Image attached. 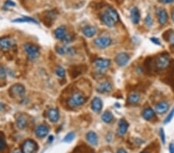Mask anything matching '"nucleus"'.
Instances as JSON below:
<instances>
[{
	"label": "nucleus",
	"instance_id": "5701e85b",
	"mask_svg": "<svg viewBox=\"0 0 174 153\" xmlns=\"http://www.w3.org/2000/svg\"><path fill=\"white\" fill-rule=\"evenodd\" d=\"M17 125L19 129H24L27 125V120L25 116L21 115L17 120Z\"/></svg>",
	"mask_w": 174,
	"mask_h": 153
},
{
	"label": "nucleus",
	"instance_id": "a878e982",
	"mask_svg": "<svg viewBox=\"0 0 174 153\" xmlns=\"http://www.w3.org/2000/svg\"><path fill=\"white\" fill-rule=\"evenodd\" d=\"M101 118L105 123H111L113 120V115L110 112H105L101 116Z\"/></svg>",
	"mask_w": 174,
	"mask_h": 153
},
{
	"label": "nucleus",
	"instance_id": "4468645a",
	"mask_svg": "<svg viewBox=\"0 0 174 153\" xmlns=\"http://www.w3.org/2000/svg\"><path fill=\"white\" fill-rule=\"evenodd\" d=\"M54 34H55V37L60 40L64 41L65 38L67 36V33H66V29L64 26H60L58 27L54 31Z\"/></svg>",
	"mask_w": 174,
	"mask_h": 153
},
{
	"label": "nucleus",
	"instance_id": "ea45409f",
	"mask_svg": "<svg viewBox=\"0 0 174 153\" xmlns=\"http://www.w3.org/2000/svg\"><path fill=\"white\" fill-rule=\"evenodd\" d=\"M53 140H54V136L53 135H51V136L49 137V139H48V142H52Z\"/></svg>",
	"mask_w": 174,
	"mask_h": 153
},
{
	"label": "nucleus",
	"instance_id": "2f4dec72",
	"mask_svg": "<svg viewBox=\"0 0 174 153\" xmlns=\"http://www.w3.org/2000/svg\"><path fill=\"white\" fill-rule=\"evenodd\" d=\"M145 22H146V24L148 26H152V19L149 14L146 17V19H145Z\"/></svg>",
	"mask_w": 174,
	"mask_h": 153
},
{
	"label": "nucleus",
	"instance_id": "7ed1b4c3",
	"mask_svg": "<svg viewBox=\"0 0 174 153\" xmlns=\"http://www.w3.org/2000/svg\"><path fill=\"white\" fill-rule=\"evenodd\" d=\"M23 48L25 52L27 53V56H28L29 60H36L39 57L40 50H39L38 46H36V45L27 43L26 44H24Z\"/></svg>",
	"mask_w": 174,
	"mask_h": 153
},
{
	"label": "nucleus",
	"instance_id": "37998d69",
	"mask_svg": "<svg viewBox=\"0 0 174 153\" xmlns=\"http://www.w3.org/2000/svg\"><path fill=\"white\" fill-rule=\"evenodd\" d=\"M13 153H22V152H19V151H15Z\"/></svg>",
	"mask_w": 174,
	"mask_h": 153
},
{
	"label": "nucleus",
	"instance_id": "c756f323",
	"mask_svg": "<svg viewBox=\"0 0 174 153\" xmlns=\"http://www.w3.org/2000/svg\"><path fill=\"white\" fill-rule=\"evenodd\" d=\"M173 116H174V108L172 109L171 112H170V113L168 114V115L167 116V117H166L165 120H164V123H165V124L169 123V122H170V121L173 119Z\"/></svg>",
	"mask_w": 174,
	"mask_h": 153
},
{
	"label": "nucleus",
	"instance_id": "2eb2a0df",
	"mask_svg": "<svg viewBox=\"0 0 174 153\" xmlns=\"http://www.w3.org/2000/svg\"><path fill=\"white\" fill-rule=\"evenodd\" d=\"M169 109V104L167 101H161L156 106V112L159 115L164 114Z\"/></svg>",
	"mask_w": 174,
	"mask_h": 153
},
{
	"label": "nucleus",
	"instance_id": "412c9836",
	"mask_svg": "<svg viewBox=\"0 0 174 153\" xmlns=\"http://www.w3.org/2000/svg\"><path fill=\"white\" fill-rule=\"evenodd\" d=\"M87 140L93 146H97L98 142V135L94 131H89L86 135Z\"/></svg>",
	"mask_w": 174,
	"mask_h": 153
},
{
	"label": "nucleus",
	"instance_id": "aec40b11",
	"mask_svg": "<svg viewBox=\"0 0 174 153\" xmlns=\"http://www.w3.org/2000/svg\"><path fill=\"white\" fill-rule=\"evenodd\" d=\"M131 19L133 23L138 24L140 20V12L138 8L134 7L131 9Z\"/></svg>",
	"mask_w": 174,
	"mask_h": 153
},
{
	"label": "nucleus",
	"instance_id": "58836bf2",
	"mask_svg": "<svg viewBox=\"0 0 174 153\" xmlns=\"http://www.w3.org/2000/svg\"><path fill=\"white\" fill-rule=\"evenodd\" d=\"M163 3H171L174 2V0H161Z\"/></svg>",
	"mask_w": 174,
	"mask_h": 153
},
{
	"label": "nucleus",
	"instance_id": "bb28decb",
	"mask_svg": "<svg viewBox=\"0 0 174 153\" xmlns=\"http://www.w3.org/2000/svg\"><path fill=\"white\" fill-rule=\"evenodd\" d=\"M13 22H34V23L37 24V21L35 20L34 19L30 18V17H22V18H19V19H16L14 20H12Z\"/></svg>",
	"mask_w": 174,
	"mask_h": 153
},
{
	"label": "nucleus",
	"instance_id": "e433bc0d",
	"mask_svg": "<svg viewBox=\"0 0 174 153\" xmlns=\"http://www.w3.org/2000/svg\"><path fill=\"white\" fill-rule=\"evenodd\" d=\"M169 149H170V153H174V144L170 143V146H169Z\"/></svg>",
	"mask_w": 174,
	"mask_h": 153
},
{
	"label": "nucleus",
	"instance_id": "c03bdc74",
	"mask_svg": "<svg viewBox=\"0 0 174 153\" xmlns=\"http://www.w3.org/2000/svg\"><path fill=\"white\" fill-rule=\"evenodd\" d=\"M142 153H146V152H142Z\"/></svg>",
	"mask_w": 174,
	"mask_h": 153
},
{
	"label": "nucleus",
	"instance_id": "f03ea898",
	"mask_svg": "<svg viewBox=\"0 0 174 153\" xmlns=\"http://www.w3.org/2000/svg\"><path fill=\"white\" fill-rule=\"evenodd\" d=\"M86 101V99L82 94L80 92L75 91L71 94L70 98L68 100V104L72 108L79 107L83 105Z\"/></svg>",
	"mask_w": 174,
	"mask_h": 153
},
{
	"label": "nucleus",
	"instance_id": "b1692460",
	"mask_svg": "<svg viewBox=\"0 0 174 153\" xmlns=\"http://www.w3.org/2000/svg\"><path fill=\"white\" fill-rule=\"evenodd\" d=\"M155 116V112L150 108H148L146 110L143 112V117H144L146 120H150Z\"/></svg>",
	"mask_w": 174,
	"mask_h": 153
},
{
	"label": "nucleus",
	"instance_id": "423d86ee",
	"mask_svg": "<svg viewBox=\"0 0 174 153\" xmlns=\"http://www.w3.org/2000/svg\"><path fill=\"white\" fill-rule=\"evenodd\" d=\"M10 94L14 98H22L25 95V88L22 84H16L11 87Z\"/></svg>",
	"mask_w": 174,
	"mask_h": 153
},
{
	"label": "nucleus",
	"instance_id": "39448f33",
	"mask_svg": "<svg viewBox=\"0 0 174 153\" xmlns=\"http://www.w3.org/2000/svg\"><path fill=\"white\" fill-rule=\"evenodd\" d=\"M15 44V40L9 36H4L0 39V49L2 50H9L13 47Z\"/></svg>",
	"mask_w": 174,
	"mask_h": 153
},
{
	"label": "nucleus",
	"instance_id": "1a4fd4ad",
	"mask_svg": "<svg viewBox=\"0 0 174 153\" xmlns=\"http://www.w3.org/2000/svg\"><path fill=\"white\" fill-rule=\"evenodd\" d=\"M129 61V56L126 53H120L115 57V62L120 67L125 66Z\"/></svg>",
	"mask_w": 174,
	"mask_h": 153
},
{
	"label": "nucleus",
	"instance_id": "c85d7f7f",
	"mask_svg": "<svg viewBox=\"0 0 174 153\" xmlns=\"http://www.w3.org/2000/svg\"><path fill=\"white\" fill-rule=\"evenodd\" d=\"M65 70L62 67H58L56 70V74L59 77H64L65 76Z\"/></svg>",
	"mask_w": 174,
	"mask_h": 153
},
{
	"label": "nucleus",
	"instance_id": "a19ab883",
	"mask_svg": "<svg viewBox=\"0 0 174 153\" xmlns=\"http://www.w3.org/2000/svg\"><path fill=\"white\" fill-rule=\"evenodd\" d=\"M117 153H127L126 151H125L124 149H119Z\"/></svg>",
	"mask_w": 174,
	"mask_h": 153
},
{
	"label": "nucleus",
	"instance_id": "dca6fc26",
	"mask_svg": "<svg viewBox=\"0 0 174 153\" xmlns=\"http://www.w3.org/2000/svg\"><path fill=\"white\" fill-rule=\"evenodd\" d=\"M111 62L108 59H97L94 61V65L98 69H105L110 66Z\"/></svg>",
	"mask_w": 174,
	"mask_h": 153
},
{
	"label": "nucleus",
	"instance_id": "79ce46f5",
	"mask_svg": "<svg viewBox=\"0 0 174 153\" xmlns=\"http://www.w3.org/2000/svg\"><path fill=\"white\" fill-rule=\"evenodd\" d=\"M172 18H173V20L174 21V10L173 11V12H172Z\"/></svg>",
	"mask_w": 174,
	"mask_h": 153
},
{
	"label": "nucleus",
	"instance_id": "a211bd4d",
	"mask_svg": "<svg viewBox=\"0 0 174 153\" xmlns=\"http://www.w3.org/2000/svg\"><path fill=\"white\" fill-rule=\"evenodd\" d=\"M48 117H49L50 121L53 123L58 122L60 118V114L58 109L56 108H51V110L48 112Z\"/></svg>",
	"mask_w": 174,
	"mask_h": 153
},
{
	"label": "nucleus",
	"instance_id": "9b49d317",
	"mask_svg": "<svg viewBox=\"0 0 174 153\" xmlns=\"http://www.w3.org/2000/svg\"><path fill=\"white\" fill-rule=\"evenodd\" d=\"M156 13H157L158 20H159V22L161 25H164V24L167 23V19H168V15H167V12L165 9H158L156 11Z\"/></svg>",
	"mask_w": 174,
	"mask_h": 153
},
{
	"label": "nucleus",
	"instance_id": "f257e3e1",
	"mask_svg": "<svg viewBox=\"0 0 174 153\" xmlns=\"http://www.w3.org/2000/svg\"><path fill=\"white\" fill-rule=\"evenodd\" d=\"M101 18L106 26L112 27L118 21V14L114 8L107 7L101 15Z\"/></svg>",
	"mask_w": 174,
	"mask_h": 153
},
{
	"label": "nucleus",
	"instance_id": "473e14b6",
	"mask_svg": "<svg viewBox=\"0 0 174 153\" xmlns=\"http://www.w3.org/2000/svg\"><path fill=\"white\" fill-rule=\"evenodd\" d=\"M160 138L162 140V143L165 144L166 142V137H165V132H164V130L162 128H160Z\"/></svg>",
	"mask_w": 174,
	"mask_h": 153
},
{
	"label": "nucleus",
	"instance_id": "c9c22d12",
	"mask_svg": "<svg viewBox=\"0 0 174 153\" xmlns=\"http://www.w3.org/2000/svg\"><path fill=\"white\" fill-rule=\"evenodd\" d=\"M151 41L153 42L154 43H156V45H160V42H159V40H158L157 38H151Z\"/></svg>",
	"mask_w": 174,
	"mask_h": 153
},
{
	"label": "nucleus",
	"instance_id": "393cba45",
	"mask_svg": "<svg viewBox=\"0 0 174 153\" xmlns=\"http://www.w3.org/2000/svg\"><path fill=\"white\" fill-rule=\"evenodd\" d=\"M140 95L138 94H131L128 97V103L130 104H135L139 101Z\"/></svg>",
	"mask_w": 174,
	"mask_h": 153
},
{
	"label": "nucleus",
	"instance_id": "f8f14e48",
	"mask_svg": "<svg viewBox=\"0 0 174 153\" xmlns=\"http://www.w3.org/2000/svg\"><path fill=\"white\" fill-rule=\"evenodd\" d=\"M35 133L38 138H44L49 133V128L44 125H40L36 127Z\"/></svg>",
	"mask_w": 174,
	"mask_h": 153
},
{
	"label": "nucleus",
	"instance_id": "4be33fe9",
	"mask_svg": "<svg viewBox=\"0 0 174 153\" xmlns=\"http://www.w3.org/2000/svg\"><path fill=\"white\" fill-rule=\"evenodd\" d=\"M82 31H83L84 35H85L86 37L90 38L92 37L94 35H95L97 30L94 26H85Z\"/></svg>",
	"mask_w": 174,
	"mask_h": 153
},
{
	"label": "nucleus",
	"instance_id": "cd10ccee",
	"mask_svg": "<svg viewBox=\"0 0 174 153\" xmlns=\"http://www.w3.org/2000/svg\"><path fill=\"white\" fill-rule=\"evenodd\" d=\"M75 133L70 132L66 135L65 137H64V141H65V142H67V143H70V142H71L74 139H75Z\"/></svg>",
	"mask_w": 174,
	"mask_h": 153
},
{
	"label": "nucleus",
	"instance_id": "f704fd0d",
	"mask_svg": "<svg viewBox=\"0 0 174 153\" xmlns=\"http://www.w3.org/2000/svg\"><path fill=\"white\" fill-rule=\"evenodd\" d=\"M5 6H15L16 4L14 2L11 1V0H8V1L6 2V3H5Z\"/></svg>",
	"mask_w": 174,
	"mask_h": 153
},
{
	"label": "nucleus",
	"instance_id": "ddd939ff",
	"mask_svg": "<svg viewBox=\"0 0 174 153\" xmlns=\"http://www.w3.org/2000/svg\"><path fill=\"white\" fill-rule=\"evenodd\" d=\"M57 54L60 55H65V54H69V55H73L75 54V50L73 47L70 46H59L57 48Z\"/></svg>",
	"mask_w": 174,
	"mask_h": 153
},
{
	"label": "nucleus",
	"instance_id": "0eeeda50",
	"mask_svg": "<svg viewBox=\"0 0 174 153\" xmlns=\"http://www.w3.org/2000/svg\"><path fill=\"white\" fill-rule=\"evenodd\" d=\"M94 43L101 49H104V48L108 47L110 46L112 43V39L108 36H101L94 40Z\"/></svg>",
	"mask_w": 174,
	"mask_h": 153
},
{
	"label": "nucleus",
	"instance_id": "f3484780",
	"mask_svg": "<svg viewBox=\"0 0 174 153\" xmlns=\"http://www.w3.org/2000/svg\"><path fill=\"white\" fill-rule=\"evenodd\" d=\"M102 101L99 98H94L91 102V109L94 112H99L102 109Z\"/></svg>",
	"mask_w": 174,
	"mask_h": 153
},
{
	"label": "nucleus",
	"instance_id": "7c9ffc66",
	"mask_svg": "<svg viewBox=\"0 0 174 153\" xmlns=\"http://www.w3.org/2000/svg\"><path fill=\"white\" fill-rule=\"evenodd\" d=\"M6 77V69L4 68L3 67L0 66V79L2 80V79H5Z\"/></svg>",
	"mask_w": 174,
	"mask_h": 153
},
{
	"label": "nucleus",
	"instance_id": "9d476101",
	"mask_svg": "<svg viewBox=\"0 0 174 153\" xmlns=\"http://www.w3.org/2000/svg\"><path fill=\"white\" fill-rule=\"evenodd\" d=\"M112 84L109 82H103L97 87V91L100 94H104V93L110 92L112 91Z\"/></svg>",
	"mask_w": 174,
	"mask_h": 153
},
{
	"label": "nucleus",
	"instance_id": "72a5a7b5",
	"mask_svg": "<svg viewBox=\"0 0 174 153\" xmlns=\"http://www.w3.org/2000/svg\"><path fill=\"white\" fill-rule=\"evenodd\" d=\"M5 147H6V142H5L4 139L0 136V151L2 150Z\"/></svg>",
	"mask_w": 174,
	"mask_h": 153
},
{
	"label": "nucleus",
	"instance_id": "20e7f679",
	"mask_svg": "<svg viewBox=\"0 0 174 153\" xmlns=\"http://www.w3.org/2000/svg\"><path fill=\"white\" fill-rule=\"evenodd\" d=\"M38 150L37 144L33 140L28 139L22 146V153H36Z\"/></svg>",
	"mask_w": 174,
	"mask_h": 153
},
{
	"label": "nucleus",
	"instance_id": "6e6552de",
	"mask_svg": "<svg viewBox=\"0 0 174 153\" xmlns=\"http://www.w3.org/2000/svg\"><path fill=\"white\" fill-rule=\"evenodd\" d=\"M170 64V58L166 54L159 56L156 60V66L159 69H165Z\"/></svg>",
	"mask_w": 174,
	"mask_h": 153
},
{
	"label": "nucleus",
	"instance_id": "6ab92c4d",
	"mask_svg": "<svg viewBox=\"0 0 174 153\" xmlns=\"http://www.w3.org/2000/svg\"><path fill=\"white\" fill-rule=\"evenodd\" d=\"M128 128V124L124 119L120 120L118 123V134L119 135H124L126 133Z\"/></svg>",
	"mask_w": 174,
	"mask_h": 153
},
{
	"label": "nucleus",
	"instance_id": "4c0bfd02",
	"mask_svg": "<svg viewBox=\"0 0 174 153\" xmlns=\"http://www.w3.org/2000/svg\"><path fill=\"white\" fill-rule=\"evenodd\" d=\"M170 41L171 42V43H172V45L174 46V34L172 35L171 36H170Z\"/></svg>",
	"mask_w": 174,
	"mask_h": 153
}]
</instances>
